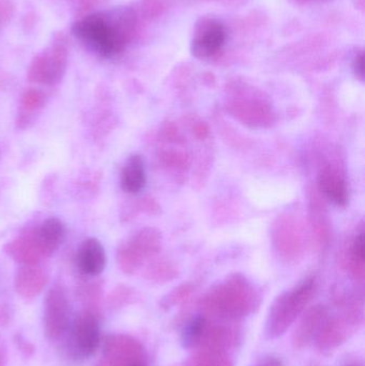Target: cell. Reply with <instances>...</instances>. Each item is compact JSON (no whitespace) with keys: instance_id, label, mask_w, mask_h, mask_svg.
<instances>
[{"instance_id":"cell-1","label":"cell","mask_w":365,"mask_h":366,"mask_svg":"<svg viewBox=\"0 0 365 366\" xmlns=\"http://www.w3.org/2000/svg\"><path fill=\"white\" fill-rule=\"evenodd\" d=\"M132 16L122 15L111 21L102 14L88 15L73 26V34L103 57H114L124 51L132 31Z\"/></svg>"},{"instance_id":"cell-2","label":"cell","mask_w":365,"mask_h":366,"mask_svg":"<svg viewBox=\"0 0 365 366\" xmlns=\"http://www.w3.org/2000/svg\"><path fill=\"white\" fill-rule=\"evenodd\" d=\"M66 64V51L62 45L54 47L49 53H44L36 58L29 71L32 81L54 84L64 74Z\"/></svg>"},{"instance_id":"cell-3","label":"cell","mask_w":365,"mask_h":366,"mask_svg":"<svg viewBox=\"0 0 365 366\" xmlns=\"http://www.w3.org/2000/svg\"><path fill=\"white\" fill-rule=\"evenodd\" d=\"M225 40L226 31L222 24L214 19L203 21L192 42L193 55L199 59L212 57L222 49Z\"/></svg>"},{"instance_id":"cell-4","label":"cell","mask_w":365,"mask_h":366,"mask_svg":"<svg viewBox=\"0 0 365 366\" xmlns=\"http://www.w3.org/2000/svg\"><path fill=\"white\" fill-rule=\"evenodd\" d=\"M66 237V226L57 217H49L32 232L40 255L49 256L60 247Z\"/></svg>"},{"instance_id":"cell-5","label":"cell","mask_w":365,"mask_h":366,"mask_svg":"<svg viewBox=\"0 0 365 366\" xmlns=\"http://www.w3.org/2000/svg\"><path fill=\"white\" fill-rule=\"evenodd\" d=\"M73 341L84 357L92 356L96 352L100 344V328L94 316H81L75 322Z\"/></svg>"},{"instance_id":"cell-6","label":"cell","mask_w":365,"mask_h":366,"mask_svg":"<svg viewBox=\"0 0 365 366\" xmlns=\"http://www.w3.org/2000/svg\"><path fill=\"white\" fill-rule=\"evenodd\" d=\"M77 266L79 270L90 277H96L106 266V253L102 243L96 238L84 241L77 252Z\"/></svg>"},{"instance_id":"cell-7","label":"cell","mask_w":365,"mask_h":366,"mask_svg":"<svg viewBox=\"0 0 365 366\" xmlns=\"http://www.w3.org/2000/svg\"><path fill=\"white\" fill-rule=\"evenodd\" d=\"M319 187L321 192L329 198L330 202L338 206H345L349 202V189L342 176L334 169H324L319 175Z\"/></svg>"},{"instance_id":"cell-8","label":"cell","mask_w":365,"mask_h":366,"mask_svg":"<svg viewBox=\"0 0 365 366\" xmlns=\"http://www.w3.org/2000/svg\"><path fill=\"white\" fill-rule=\"evenodd\" d=\"M146 185V171L144 160L139 154L131 156L124 164L121 173V187L126 193H141Z\"/></svg>"},{"instance_id":"cell-9","label":"cell","mask_w":365,"mask_h":366,"mask_svg":"<svg viewBox=\"0 0 365 366\" xmlns=\"http://www.w3.org/2000/svg\"><path fill=\"white\" fill-rule=\"evenodd\" d=\"M204 330H205V318L201 317V316H196V317L191 320L182 330V347L189 350V348H192L193 346L196 345L201 340V335H203Z\"/></svg>"},{"instance_id":"cell-10","label":"cell","mask_w":365,"mask_h":366,"mask_svg":"<svg viewBox=\"0 0 365 366\" xmlns=\"http://www.w3.org/2000/svg\"><path fill=\"white\" fill-rule=\"evenodd\" d=\"M353 254L355 256L356 259L359 262H364V234H358L357 238L355 239V242L353 245Z\"/></svg>"},{"instance_id":"cell-11","label":"cell","mask_w":365,"mask_h":366,"mask_svg":"<svg viewBox=\"0 0 365 366\" xmlns=\"http://www.w3.org/2000/svg\"><path fill=\"white\" fill-rule=\"evenodd\" d=\"M40 102L41 96L39 94V92H28V94H26L25 98H24V103H25L27 109H36V107L40 104Z\"/></svg>"},{"instance_id":"cell-12","label":"cell","mask_w":365,"mask_h":366,"mask_svg":"<svg viewBox=\"0 0 365 366\" xmlns=\"http://www.w3.org/2000/svg\"><path fill=\"white\" fill-rule=\"evenodd\" d=\"M354 71H355L356 76L358 79H364V54H360L356 58L355 64H354Z\"/></svg>"},{"instance_id":"cell-13","label":"cell","mask_w":365,"mask_h":366,"mask_svg":"<svg viewBox=\"0 0 365 366\" xmlns=\"http://www.w3.org/2000/svg\"><path fill=\"white\" fill-rule=\"evenodd\" d=\"M256 366H282V363H281V361H279L278 359L267 358L261 361V362Z\"/></svg>"},{"instance_id":"cell-14","label":"cell","mask_w":365,"mask_h":366,"mask_svg":"<svg viewBox=\"0 0 365 366\" xmlns=\"http://www.w3.org/2000/svg\"><path fill=\"white\" fill-rule=\"evenodd\" d=\"M133 366H141V365H133Z\"/></svg>"}]
</instances>
